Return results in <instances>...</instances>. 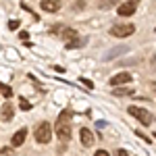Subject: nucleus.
I'll use <instances>...</instances> for the list:
<instances>
[{
	"mask_svg": "<svg viewBox=\"0 0 156 156\" xmlns=\"http://www.w3.org/2000/svg\"><path fill=\"white\" fill-rule=\"evenodd\" d=\"M71 110H65L62 115L58 117V121H56V135H58V140H62L65 144L71 140Z\"/></svg>",
	"mask_w": 156,
	"mask_h": 156,
	"instance_id": "nucleus-1",
	"label": "nucleus"
},
{
	"mask_svg": "<svg viewBox=\"0 0 156 156\" xmlns=\"http://www.w3.org/2000/svg\"><path fill=\"white\" fill-rule=\"evenodd\" d=\"M34 137H36L37 144H48L50 140H52V125L46 123V121L37 123V125H36V131H34Z\"/></svg>",
	"mask_w": 156,
	"mask_h": 156,
	"instance_id": "nucleus-2",
	"label": "nucleus"
},
{
	"mask_svg": "<svg viewBox=\"0 0 156 156\" xmlns=\"http://www.w3.org/2000/svg\"><path fill=\"white\" fill-rule=\"evenodd\" d=\"M127 112L131 115V117H135V119L140 121L144 127H148V125H152L154 123V115L150 112V110H146V108H140V106H129L127 108Z\"/></svg>",
	"mask_w": 156,
	"mask_h": 156,
	"instance_id": "nucleus-3",
	"label": "nucleus"
},
{
	"mask_svg": "<svg viewBox=\"0 0 156 156\" xmlns=\"http://www.w3.org/2000/svg\"><path fill=\"white\" fill-rule=\"evenodd\" d=\"M135 34V25L131 23H119L110 27V36L112 37H129Z\"/></svg>",
	"mask_w": 156,
	"mask_h": 156,
	"instance_id": "nucleus-4",
	"label": "nucleus"
},
{
	"mask_svg": "<svg viewBox=\"0 0 156 156\" xmlns=\"http://www.w3.org/2000/svg\"><path fill=\"white\" fill-rule=\"evenodd\" d=\"M129 81H131V73L121 71V73H117V75H112V77H110L108 85H112V90H115V87H119V85H125V83H129Z\"/></svg>",
	"mask_w": 156,
	"mask_h": 156,
	"instance_id": "nucleus-5",
	"label": "nucleus"
},
{
	"mask_svg": "<svg viewBox=\"0 0 156 156\" xmlns=\"http://www.w3.org/2000/svg\"><path fill=\"white\" fill-rule=\"evenodd\" d=\"M137 9V0H131V2H121L119 6H117V12H119V17H131L133 12Z\"/></svg>",
	"mask_w": 156,
	"mask_h": 156,
	"instance_id": "nucleus-6",
	"label": "nucleus"
},
{
	"mask_svg": "<svg viewBox=\"0 0 156 156\" xmlns=\"http://www.w3.org/2000/svg\"><path fill=\"white\" fill-rule=\"evenodd\" d=\"M79 140H81V144L85 148H90V146H94V133L90 131L87 127H81L79 129Z\"/></svg>",
	"mask_w": 156,
	"mask_h": 156,
	"instance_id": "nucleus-7",
	"label": "nucleus"
},
{
	"mask_svg": "<svg viewBox=\"0 0 156 156\" xmlns=\"http://www.w3.org/2000/svg\"><path fill=\"white\" fill-rule=\"evenodd\" d=\"M40 6H42V11H44V12H56L60 9V2H58V0H42Z\"/></svg>",
	"mask_w": 156,
	"mask_h": 156,
	"instance_id": "nucleus-8",
	"label": "nucleus"
},
{
	"mask_svg": "<svg viewBox=\"0 0 156 156\" xmlns=\"http://www.w3.org/2000/svg\"><path fill=\"white\" fill-rule=\"evenodd\" d=\"M77 36H79V34H77L75 29H71V27H65V29L60 31V37H62V40L67 42V46H69V44H73L75 40H79Z\"/></svg>",
	"mask_w": 156,
	"mask_h": 156,
	"instance_id": "nucleus-9",
	"label": "nucleus"
},
{
	"mask_svg": "<svg viewBox=\"0 0 156 156\" xmlns=\"http://www.w3.org/2000/svg\"><path fill=\"white\" fill-rule=\"evenodd\" d=\"M0 117H2V121H12V117H15V108H12L11 102H4V104H2Z\"/></svg>",
	"mask_w": 156,
	"mask_h": 156,
	"instance_id": "nucleus-10",
	"label": "nucleus"
},
{
	"mask_svg": "<svg viewBox=\"0 0 156 156\" xmlns=\"http://www.w3.org/2000/svg\"><path fill=\"white\" fill-rule=\"evenodd\" d=\"M25 137H27V129H19V131H17V133H15V135H12L11 144L15 146V148H19V146H23Z\"/></svg>",
	"mask_w": 156,
	"mask_h": 156,
	"instance_id": "nucleus-11",
	"label": "nucleus"
},
{
	"mask_svg": "<svg viewBox=\"0 0 156 156\" xmlns=\"http://www.w3.org/2000/svg\"><path fill=\"white\" fill-rule=\"evenodd\" d=\"M112 96H133V87H115Z\"/></svg>",
	"mask_w": 156,
	"mask_h": 156,
	"instance_id": "nucleus-12",
	"label": "nucleus"
},
{
	"mask_svg": "<svg viewBox=\"0 0 156 156\" xmlns=\"http://www.w3.org/2000/svg\"><path fill=\"white\" fill-rule=\"evenodd\" d=\"M0 92H2V96H4V98H9V100H11V96H12V90L9 87V85H4L2 81H0Z\"/></svg>",
	"mask_w": 156,
	"mask_h": 156,
	"instance_id": "nucleus-13",
	"label": "nucleus"
},
{
	"mask_svg": "<svg viewBox=\"0 0 156 156\" xmlns=\"http://www.w3.org/2000/svg\"><path fill=\"white\" fill-rule=\"evenodd\" d=\"M19 102H21V104H19V106H21V110H29V108H31V104H29V102H27L25 98H21Z\"/></svg>",
	"mask_w": 156,
	"mask_h": 156,
	"instance_id": "nucleus-14",
	"label": "nucleus"
},
{
	"mask_svg": "<svg viewBox=\"0 0 156 156\" xmlns=\"http://www.w3.org/2000/svg\"><path fill=\"white\" fill-rule=\"evenodd\" d=\"M79 81H81V83H83L85 87H90V90H92V87H94V83H92V81H90V79H85V77H81V79H79Z\"/></svg>",
	"mask_w": 156,
	"mask_h": 156,
	"instance_id": "nucleus-15",
	"label": "nucleus"
},
{
	"mask_svg": "<svg viewBox=\"0 0 156 156\" xmlns=\"http://www.w3.org/2000/svg\"><path fill=\"white\" fill-rule=\"evenodd\" d=\"M19 27V21H9V29H17Z\"/></svg>",
	"mask_w": 156,
	"mask_h": 156,
	"instance_id": "nucleus-16",
	"label": "nucleus"
},
{
	"mask_svg": "<svg viewBox=\"0 0 156 156\" xmlns=\"http://www.w3.org/2000/svg\"><path fill=\"white\" fill-rule=\"evenodd\" d=\"M94 156H110V154H108L106 150H98V152H96V154H94Z\"/></svg>",
	"mask_w": 156,
	"mask_h": 156,
	"instance_id": "nucleus-17",
	"label": "nucleus"
},
{
	"mask_svg": "<svg viewBox=\"0 0 156 156\" xmlns=\"http://www.w3.org/2000/svg\"><path fill=\"white\" fill-rule=\"evenodd\" d=\"M19 37H21V40H27V37H29V34H27V31H21V34H19Z\"/></svg>",
	"mask_w": 156,
	"mask_h": 156,
	"instance_id": "nucleus-18",
	"label": "nucleus"
},
{
	"mask_svg": "<svg viewBox=\"0 0 156 156\" xmlns=\"http://www.w3.org/2000/svg\"><path fill=\"white\" fill-rule=\"evenodd\" d=\"M117 156H129V154H127V150H117Z\"/></svg>",
	"mask_w": 156,
	"mask_h": 156,
	"instance_id": "nucleus-19",
	"label": "nucleus"
},
{
	"mask_svg": "<svg viewBox=\"0 0 156 156\" xmlns=\"http://www.w3.org/2000/svg\"><path fill=\"white\" fill-rule=\"evenodd\" d=\"M152 85H154V92H156V83H152Z\"/></svg>",
	"mask_w": 156,
	"mask_h": 156,
	"instance_id": "nucleus-20",
	"label": "nucleus"
},
{
	"mask_svg": "<svg viewBox=\"0 0 156 156\" xmlns=\"http://www.w3.org/2000/svg\"><path fill=\"white\" fill-rule=\"evenodd\" d=\"M154 140H156V133H154Z\"/></svg>",
	"mask_w": 156,
	"mask_h": 156,
	"instance_id": "nucleus-21",
	"label": "nucleus"
}]
</instances>
